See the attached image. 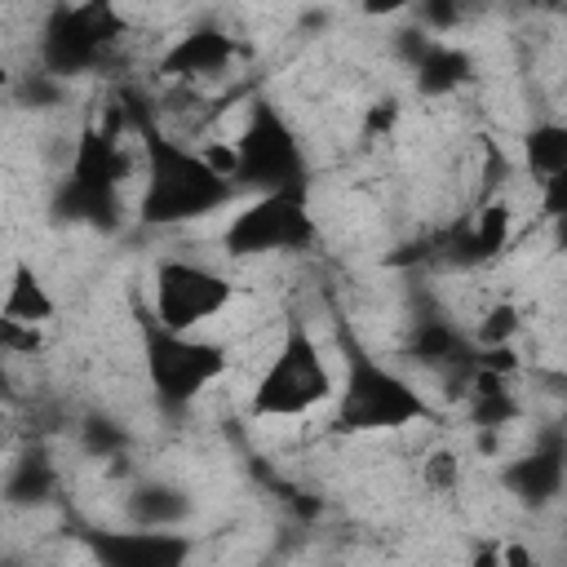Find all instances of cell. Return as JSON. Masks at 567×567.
<instances>
[{"mask_svg": "<svg viewBox=\"0 0 567 567\" xmlns=\"http://www.w3.org/2000/svg\"><path fill=\"white\" fill-rule=\"evenodd\" d=\"M137 142H142V195L137 217L142 226H186L217 208H226L239 186L195 146L164 133L151 115H137Z\"/></svg>", "mask_w": 567, "mask_h": 567, "instance_id": "obj_1", "label": "cell"}, {"mask_svg": "<svg viewBox=\"0 0 567 567\" xmlns=\"http://www.w3.org/2000/svg\"><path fill=\"white\" fill-rule=\"evenodd\" d=\"M341 385L332 399V430L337 434H385L408 430L421 421H439L434 403L390 363H381L354 332L341 323Z\"/></svg>", "mask_w": 567, "mask_h": 567, "instance_id": "obj_2", "label": "cell"}, {"mask_svg": "<svg viewBox=\"0 0 567 567\" xmlns=\"http://www.w3.org/2000/svg\"><path fill=\"white\" fill-rule=\"evenodd\" d=\"M137 337H142V368L151 399L164 412L190 408L230 368V350L221 341L199 332H173L151 315V306L137 310Z\"/></svg>", "mask_w": 567, "mask_h": 567, "instance_id": "obj_3", "label": "cell"}, {"mask_svg": "<svg viewBox=\"0 0 567 567\" xmlns=\"http://www.w3.org/2000/svg\"><path fill=\"white\" fill-rule=\"evenodd\" d=\"M328 399H337V377H332L315 332L306 328V319L288 315L279 346L266 359V368L248 394V412L266 416V421H292V416L323 408Z\"/></svg>", "mask_w": 567, "mask_h": 567, "instance_id": "obj_4", "label": "cell"}, {"mask_svg": "<svg viewBox=\"0 0 567 567\" xmlns=\"http://www.w3.org/2000/svg\"><path fill=\"white\" fill-rule=\"evenodd\" d=\"M133 173V155L124 151L115 128H80L71 146V164L53 190V213L62 221H84L97 230L120 226V186Z\"/></svg>", "mask_w": 567, "mask_h": 567, "instance_id": "obj_5", "label": "cell"}, {"mask_svg": "<svg viewBox=\"0 0 567 567\" xmlns=\"http://www.w3.org/2000/svg\"><path fill=\"white\" fill-rule=\"evenodd\" d=\"M230 155H235V186L248 195H306L310 190L306 146L270 97H252L244 128L230 142Z\"/></svg>", "mask_w": 567, "mask_h": 567, "instance_id": "obj_6", "label": "cell"}, {"mask_svg": "<svg viewBox=\"0 0 567 567\" xmlns=\"http://www.w3.org/2000/svg\"><path fill=\"white\" fill-rule=\"evenodd\" d=\"M124 40V18L115 4H58L49 9L44 27H40V71L53 80H71V75H89L97 71L115 44Z\"/></svg>", "mask_w": 567, "mask_h": 567, "instance_id": "obj_7", "label": "cell"}, {"mask_svg": "<svg viewBox=\"0 0 567 567\" xmlns=\"http://www.w3.org/2000/svg\"><path fill=\"white\" fill-rule=\"evenodd\" d=\"M230 297L235 284L190 257H164L151 275V315L173 332H195L199 323L217 319Z\"/></svg>", "mask_w": 567, "mask_h": 567, "instance_id": "obj_8", "label": "cell"}, {"mask_svg": "<svg viewBox=\"0 0 567 567\" xmlns=\"http://www.w3.org/2000/svg\"><path fill=\"white\" fill-rule=\"evenodd\" d=\"M315 239V217L306 195H252L239 213H230L221 244L230 257H270L301 252Z\"/></svg>", "mask_w": 567, "mask_h": 567, "instance_id": "obj_9", "label": "cell"}, {"mask_svg": "<svg viewBox=\"0 0 567 567\" xmlns=\"http://www.w3.org/2000/svg\"><path fill=\"white\" fill-rule=\"evenodd\" d=\"M84 549L93 567H195L199 540L182 527H89Z\"/></svg>", "mask_w": 567, "mask_h": 567, "instance_id": "obj_10", "label": "cell"}, {"mask_svg": "<svg viewBox=\"0 0 567 567\" xmlns=\"http://www.w3.org/2000/svg\"><path fill=\"white\" fill-rule=\"evenodd\" d=\"M474 354H478V350H474V337L461 332L447 315H425V319H416V328H412V337H408V359H412L416 368L443 377L447 385H461V390H465V381H470V372H474Z\"/></svg>", "mask_w": 567, "mask_h": 567, "instance_id": "obj_11", "label": "cell"}, {"mask_svg": "<svg viewBox=\"0 0 567 567\" xmlns=\"http://www.w3.org/2000/svg\"><path fill=\"white\" fill-rule=\"evenodd\" d=\"M239 58V44L217 31V27H195L182 40L168 44V53L159 58V75L177 80V84H204L230 71V62Z\"/></svg>", "mask_w": 567, "mask_h": 567, "instance_id": "obj_12", "label": "cell"}, {"mask_svg": "<svg viewBox=\"0 0 567 567\" xmlns=\"http://www.w3.org/2000/svg\"><path fill=\"white\" fill-rule=\"evenodd\" d=\"M563 478H567V443L558 434H545L532 452H523L501 470V483L523 505H549L563 492Z\"/></svg>", "mask_w": 567, "mask_h": 567, "instance_id": "obj_13", "label": "cell"}, {"mask_svg": "<svg viewBox=\"0 0 567 567\" xmlns=\"http://www.w3.org/2000/svg\"><path fill=\"white\" fill-rule=\"evenodd\" d=\"M58 315L53 292L44 288V279L35 275L31 261H13L9 270V288L0 301V323H22V328H44Z\"/></svg>", "mask_w": 567, "mask_h": 567, "instance_id": "obj_14", "label": "cell"}, {"mask_svg": "<svg viewBox=\"0 0 567 567\" xmlns=\"http://www.w3.org/2000/svg\"><path fill=\"white\" fill-rule=\"evenodd\" d=\"M124 514H128V523H137V527H177V523L190 514V496H186L177 483L142 478V483H133V492H128V501H124Z\"/></svg>", "mask_w": 567, "mask_h": 567, "instance_id": "obj_15", "label": "cell"}, {"mask_svg": "<svg viewBox=\"0 0 567 567\" xmlns=\"http://www.w3.org/2000/svg\"><path fill=\"white\" fill-rule=\"evenodd\" d=\"M461 399H465L470 421L483 425V430H501V425H509V421L518 416V399H514V390H509V377H496V372H487V368H474V372H470Z\"/></svg>", "mask_w": 567, "mask_h": 567, "instance_id": "obj_16", "label": "cell"}, {"mask_svg": "<svg viewBox=\"0 0 567 567\" xmlns=\"http://www.w3.org/2000/svg\"><path fill=\"white\" fill-rule=\"evenodd\" d=\"M412 66H416V89L425 97H447L470 80V53L439 40H425Z\"/></svg>", "mask_w": 567, "mask_h": 567, "instance_id": "obj_17", "label": "cell"}, {"mask_svg": "<svg viewBox=\"0 0 567 567\" xmlns=\"http://www.w3.org/2000/svg\"><path fill=\"white\" fill-rule=\"evenodd\" d=\"M509 235H514V213L501 195L483 199L478 213L470 217L465 226V261H492L509 248Z\"/></svg>", "mask_w": 567, "mask_h": 567, "instance_id": "obj_18", "label": "cell"}, {"mask_svg": "<svg viewBox=\"0 0 567 567\" xmlns=\"http://www.w3.org/2000/svg\"><path fill=\"white\" fill-rule=\"evenodd\" d=\"M523 164L536 182H549L558 173H567V124L558 120H540L523 133Z\"/></svg>", "mask_w": 567, "mask_h": 567, "instance_id": "obj_19", "label": "cell"}, {"mask_svg": "<svg viewBox=\"0 0 567 567\" xmlns=\"http://www.w3.org/2000/svg\"><path fill=\"white\" fill-rule=\"evenodd\" d=\"M53 492V470L44 456H22L13 470H9V483H4V496L9 505H40L44 496Z\"/></svg>", "mask_w": 567, "mask_h": 567, "instance_id": "obj_20", "label": "cell"}, {"mask_svg": "<svg viewBox=\"0 0 567 567\" xmlns=\"http://www.w3.org/2000/svg\"><path fill=\"white\" fill-rule=\"evenodd\" d=\"M518 328H523L518 306H514V301H492V306L478 315V323H474L470 337H474V350H501V346H514Z\"/></svg>", "mask_w": 567, "mask_h": 567, "instance_id": "obj_21", "label": "cell"}, {"mask_svg": "<svg viewBox=\"0 0 567 567\" xmlns=\"http://www.w3.org/2000/svg\"><path fill=\"white\" fill-rule=\"evenodd\" d=\"M416 478H421L425 492L452 496V492L461 487V456H456L452 447H430V452L421 456V465H416Z\"/></svg>", "mask_w": 567, "mask_h": 567, "instance_id": "obj_22", "label": "cell"}, {"mask_svg": "<svg viewBox=\"0 0 567 567\" xmlns=\"http://www.w3.org/2000/svg\"><path fill=\"white\" fill-rule=\"evenodd\" d=\"M84 447L97 452V456H115V452L124 447V434L115 430V421L93 416V421H84Z\"/></svg>", "mask_w": 567, "mask_h": 567, "instance_id": "obj_23", "label": "cell"}, {"mask_svg": "<svg viewBox=\"0 0 567 567\" xmlns=\"http://www.w3.org/2000/svg\"><path fill=\"white\" fill-rule=\"evenodd\" d=\"M540 213H545L549 221L567 217V173H558V177L540 182Z\"/></svg>", "mask_w": 567, "mask_h": 567, "instance_id": "obj_24", "label": "cell"}, {"mask_svg": "<svg viewBox=\"0 0 567 567\" xmlns=\"http://www.w3.org/2000/svg\"><path fill=\"white\" fill-rule=\"evenodd\" d=\"M399 124V102L390 97V102H372L368 111H363V128H368V137H381V133H390Z\"/></svg>", "mask_w": 567, "mask_h": 567, "instance_id": "obj_25", "label": "cell"}, {"mask_svg": "<svg viewBox=\"0 0 567 567\" xmlns=\"http://www.w3.org/2000/svg\"><path fill=\"white\" fill-rule=\"evenodd\" d=\"M40 328H22V323H0V346L22 354V350H40Z\"/></svg>", "mask_w": 567, "mask_h": 567, "instance_id": "obj_26", "label": "cell"}, {"mask_svg": "<svg viewBox=\"0 0 567 567\" xmlns=\"http://www.w3.org/2000/svg\"><path fill=\"white\" fill-rule=\"evenodd\" d=\"M465 567H505V554H501V540H492V536H483V540H474V545H470V558H465Z\"/></svg>", "mask_w": 567, "mask_h": 567, "instance_id": "obj_27", "label": "cell"}, {"mask_svg": "<svg viewBox=\"0 0 567 567\" xmlns=\"http://www.w3.org/2000/svg\"><path fill=\"white\" fill-rule=\"evenodd\" d=\"M505 177H509V159H505V151L487 146V159H483V186H487V199H492V186H501Z\"/></svg>", "mask_w": 567, "mask_h": 567, "instance_id": "obj_28", "label": "cell"}, {"mask_svg": "<svg viewBox=\"0 0 567 567\" xmlns=\"http://www.w3.org/2000/svg\"><path fill=\"white\" fill-rule=\"evenodd\" d=\"M501 554H505V567H540V558L527 540H501Z\"/></svg>", "mask_w": 567, "mask_h": 567, "instance_id": "obj_29", "label": "cell"}, {"mask_svg": "<svg viewBox=\"0 0 567 567\" xmlns=\"http://www.w3.org/2000/svg\"><path fill=\"white\" fill-rule=\"evenodd\" d=\"M554 248H558V252H567V217H558V221H554Z\"/></svg>", "mask_w": 567, "mask_h": 567, "instance_id": "obj_30", "label": "cell"}]
</instances>
